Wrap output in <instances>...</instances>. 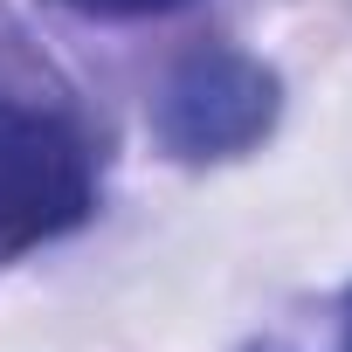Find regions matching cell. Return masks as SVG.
<instances>
[{
	"mask_svg": "<svg viewBox=\"0 0 352 352\" xmlns=\"http://www.w3.org/2000/svg\"><path fill=\"white\" fill-rule=\"evenodd\" d=\"M97 208V173L83 138L28 104H0V249H35L83 228Z\"/></svg>",
	"mask_w": 352,
	"mask_h": 352,
	"instance_id": "1",
	"label": "cell"
},
{
	"mask_svg": "<svg viewBox=\"0 0 352 352\" xmlns=\"http://www.w3.org/2000/svg\"><path fill=\"white\" fill-rule=\"evenodd\" d=\"M276 111H283L276 69H263L242 49H194L166 76L152 104V131L173 159H235L270 138Z\"/></svg>",
	"mask_w": 352,
	"mask_h": 352,
	"instance_id": "2",
	"label": "cell"
},
{
	"mask_svg": "<svg viewBox=\"0 0 352 352\" xmlns=\"http://www.w3.org/2000/svg\"><path fill=\"white\" fill-rule=\"evenodd\" d=\"M76 14H97V21H145V14H173L187 8V0H63Z\"/></svg>",
	"mask_w": 352,
	"mask_h": 352,
	"instance_id": "3",
	"label": "cell"
},
{
	"mask_svg": "<svg viewBox=\"0 0 352 352\" xmlns=\"http://www.w3.org/2000/svg\"><path fill=\"white\" fill-rule=\"evenodd\" d=\"M345 352H352V297H345Z\"/></svg>",
	"mask_w": 352,
	"mask_h": 352,
	"instance_id": "4",
	"label": "cell"
}]
</instances>
